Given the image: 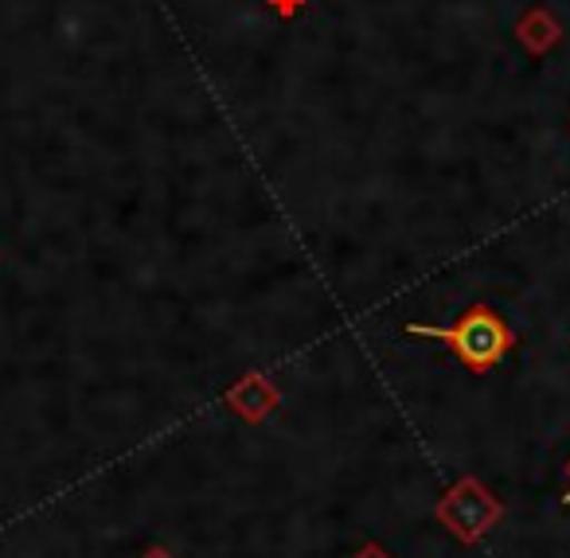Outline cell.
<instances>
[{
	"label": "cell",
	"mask_w": 570,
	"mask_h": 558,
	"mask_svg": "<svg viewBox=\"0 0 570 558\" xmlns=\"http://www.w3.org/2000/svg\"><path fill=\"white\" fill-rule=\"evenodd\" d=\"M414 336H430V340H442L469 371H489L497 360H504L508 347H512V329L504 324V316L489 305H473L465 309L458 324L450 329H430V324H411Z\"/></svg>",
	"instance_id": "cell-1"
},
{
	"label": "cell",
	"mask_w": 570,
	"mask_h": 558,
	"mask_svg": "<svg viewBox=\"0 0 570 558\" xmlns=\"http://www.w3.org/2000/svg\"><path fill=\"white\" fill-rule=\"evenodd\" d=\"M515 40H520V48L528 51V56H547V51L559 48L562 40V25L554 20L551 9H543V4H535V9H528L520 20H515Z\"/></svg>",
	"instance_id": "cell-2"
},
{
	"label": "cell",
	"mask_w": 570,
	"mask_h": 558,
	"mask_svg": "<svg viewBox=\"0 0 570 558\" xmlns=\"http://www.w3.org/2000/svg\"><path fill=\"white\" fill-rule=\"evenodd\" d=\"M227 407L235 410V414L258 422V418H266L269 410L277 407V394H274V386H269L262 375H246L243 383L227 391Z\"/></svg>",
	"instance_id": "cell-3"
},
{
	"label": "cell",
	"mask_w": 570,
	"mask_h": 558,
	"mask_svg": "<svg viewBox=\"0 0 570 558\" xmlns=\"http://www.w3.org/2000/svg\"><path fill=\"white\" fill-rule=\"evenodd\" d=\"M266 4H269V9H274L282 20H294L297 12H302L305 4H309V0H266Z\"/></svg>",
	"instance_id": "cell-4"
},
{
	"label": "cell",
	"mask_w": 570,
	"mask_h": 558,
	"mask_svg": "<svg viewBox=\"0 0 570 558\" xmlns=\"http://www.w3.org/2000/svg\"><path fill=\"white\" fill-rule=\"evenodd\" d=\"M567 500H570V492H567Z\"/></svg>",
	"instance_id": "cell-5"
}]
</instances>
